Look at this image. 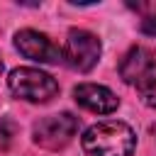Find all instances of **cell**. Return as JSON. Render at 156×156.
Returning a JSON list of instances; mask_svg holds the SVG:
<instances>
[{"label": "cell", "instance_id": "obj_2", "mask_svg": "<svg viewBox=\"0 0 156 156\" xmlns=\"http://www.w3.org/2000/svg\"><path fill=\"white\" fill-rule=\"evenodd\" d=\"M7 88L17 100H27V102H49L58 93L56 78L41 68H32V66H20V68L10 71Z\"/></svg>", "mask_w": 156, "mask_h": 156}, {"label": "cell", "instance_id": "obj_1", "mask_svg": "<svg viewBox=\"0 0 156 156\" xmlns=\"http://www.w3.org/2000/svg\"><path fill=\"white\" fill-rule=\"evenodd\" d=\"M80 146L88 156H132L136 134L122 119H102L83 132Z\"/></svg>", "mask_w": 156, "mask_h": 156}, {"label": "cell", "instance_id": "obj_5", "mask_svg": "<svg viewBox=\"0 0 156 156\" xmlns=\"http://www.w3.org/2000/svg\"><path fill=\"white\" fill-rule=\"evenodd\" d=\"M63 61L73 68V71H80V73H88L98 61H100V54H102V44L100 39L88 32V29H71L66 34V44H63Z\"/></svg>", "mask_w": 156, "mask_h": 156}, {"label": "cell", "instance_id": "obj_4", "mask_svg": "<svg viewBox=\"0 0 156 156\" xmlns=\"http://www.w3.org/2000/svg\"><path fill=\"white\" fill-rule=\"evenodd\" d=\"M78 132V117L71 112H58V115H46L41 117L34 129H32V139L34 144H39L41 149H63Z\"/></svg>", "mask_w": 156, "mask_h": 156}, {"label": "cell", "instance_id": "obj_3", "mask_svg": "<svg viewBox=\"0 0 156 156\" xmlns=\"http://www.w3.org/2000/svg\"><path fill=\"white\" fill-rule=\"evenodd\" d=\"M119 76L127 85L136 90H149L156 85V54L146 46H132L119 61Z\"/></svg>", "mask_w": 156, "mask_h": 156}, {"label": "cell", "instance_id": "obj_6", "mask_svg": "<svg viewBox=\"0 0 156 156\" xmlns=\"http://www.w3.org/2000/svg\"><path fill=\"white\" fill-rule=\"evenodd\" d=\"M15 49L37 63H58L63 61V51L41 32L37 29H20L15 34Z\"/></svg>", "mask_w": 156, "mask_h": 156}, {"label": "cell", "instance_id": "obj_9", "mask_svg": "<svg viewBox=\"0 0 156 156\" xmlns=\"http://www.w3.org/2000/svg\"><path fill=\"white\" fill-rule=\"evenodd\" d=\"M141 32L149 37H156V17H144L141 20Z\"/></svg>", "mask_w": 156, "mask_h": 156}, {"label": "cell", "instance_id": "obj_10", "mask_svg": "<svg viewBox=\"0 0 156 156\" xmlns=\"http://www.w3.org/2000/svg\"><path fill=\"white\" fill-rule=\"evenodd\" d=\"M141 95H144V102H146L151 110H156V85H154V88H149V90H144Z\"/></svg>", "mask_w": 156, "mask_h": 156}, {"label": "cell", "instance_id": "obj_11", "mask_svg": "<svg viewBox=\"0 0 156 156\" xmlns=\"http://www.w3.org/2000/svg\"><path fill=\"white\" fill-rule=\"evenodd\" d=\"M0 76H2V58H0Z\"/></svg>", "mask_w": 156, "mask_h": 156}, {"label": "cell", "instance_id": "obj_7", "mask_svg": "<svg viewBox=\"0 0 156 156\" xmlns=\"http://www.w3.org/2000/svg\"><path fill=\"white\" fill-rule=\"evenodd\" d=\"M73 98L83 110L95 112V115H110L119 105V98L110 88L98 85V83H78L73 88Z\"/></svg>", "mask_w": 156, "mask_h": 156}, {"label": "cell", "instance_id": "obj_8", "mask_svg": "<svg viewBox=\"0 0 156 156\" xmlns=\"http://www.w3.org/2000/svg\"><path fill=\"white\" fill-rule=\"evenodd\" d=\"M15 136V124L10 119H0V149H7Z\"/></svg>", "mask_w": 156, "mask_h": 156}]
</instances>
